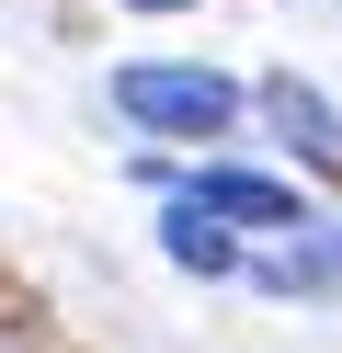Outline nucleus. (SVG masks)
Wrapping results in <instances>:
<instances>
[{
	"label": "nucleus",
	"instance_id": "obj_1",
	"mask_svg": "<svg viewBox=\"0 0 342 353\" xmlns=\"http://www.w3.org/2000/svg\"><path fill=\"white\" fill-rule=\"evenodd\" d=\"M114 114L149 125V137H217L240 114V80H217V69H114Z\"/></svg>",
	"mask_w": 342,
	"mask_h": 353
},
{
	"label": "nucleus",
	"instance_id": "obj_2",
	"mask_svg": "<svg viewBox=\"0 0 342 353\" xmlns=\"http://www.w3.org/2000/svg\"><path fill=\"white\" fill-rule=\"evenodd\" d=\"M182 205L217 216V228H308L296 183H274V171H194V183H182Z\"/></svg>",
	"mask_w": 342,
	"mask_h": 353
},
{
	"label": "nucleus",
	"instance_id": "obj_6",
	"mask_svg": "<svg viewBox=\"0 0 342 353\" xmlns=\"http://www.w3.org/2000/svg\"><path fill=\"white\" fill-rule=\"evenodd\" d=\"M126 12H182V0H126Z\"/></svg>",
	"mask_w": 342,
	"mask_h": 353
},
{
	"label": "nucleus",
	"instance_id": "obj_5",
	"mask_svg": "<svg viewBox=\"0 0 342 353\" xmlns=\"http://www.w3.org/2000/svg\"><path fill=\"white\" fill-rule=\"evenodd\" d=\"M308 262H319V274H342V228H331V239H319V251H308Z\"/></svg>",
	"mask_w": 342,
	"mask_h": 353
},
{
	"label": "nucleus",
	"instance_id": "obj_4",
	"mask_svg": "<svg viewBox=\"0 0 342 353\" xmlns=\"http://www.w3.org/2000/svg\"><path fill=\"white\" fill-rule=\"evenodd\" d=\"M160 251H171L182 274H240V239H228L217 216H194V205H171V216H160Z\"/></svg>",
	"mask_w": 342,
	"mask_h": 353
},
{
	"label": "nucleus",
	"instance_id": "obj_3",
	"mask_svg": "<svg viewBox=\"0 0 342 353\" xmlns=\"http://www.w3.org/2000/svg\"><path fill=\"white\" fill-rule=\"evenodd\" d=\"M263 114H274V137H285L308 171H342V114H331V103H319L296 69H274V80H263Z\"/></svg>",
	"mask_w": 342,
	"mask_h": 353
}]
</instances>
